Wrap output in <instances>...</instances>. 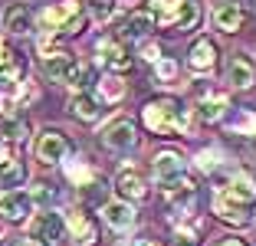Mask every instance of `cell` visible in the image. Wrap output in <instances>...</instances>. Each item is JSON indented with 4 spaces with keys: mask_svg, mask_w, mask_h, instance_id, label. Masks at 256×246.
I'll list each match as a JSON object with an SVG mask.
<instances>
[{
    "mask_svg": "<svg viewBox=\"0 0 256 246\" xmlns=\"http://www.w3.org/2000/svg\"><path fill=\"white\" fill-rule=\"evenodd\" d=\"M142 118L154 134H184L190 128L188 108H181L174 98H154V102H148Z\"/></svg>",
    "mask_w": 256,
    "mask_h": 246,
    "instance_id": "1",
    "label": "cell"
},
{
    "mask_svg": "<svg viewBox=\"0 0 256 246\" xmlns=\"http://www.w3.org/2000/svg\"><path fill=\"white\" fill-rule=\"evenodd\" d=\"M36 23L46 36H76L86 26V14L79 7V0H62V4L46 7L36 16Z\"/></svg>",
    "mask_w": 256,
    "mask_h": 246,
    "instance_id": "2",
    "label": "cell"
},
{
    "mask_svg": "<svg viewBox=\"0 0 256 246\" xmlns=\"http://www.w3.org/2000/svg\"><path fill=\"white\" fill-rule=\"evenodd\" d=\"M43 50V72L50 76L53 82H66V86H79V76H82V66L72 60V52H62V50H53L50 40L40 43Z\"/></svg>",
    "mask_w": 256,
    "mask_h": 246,
    "instance_id": "3",
    "label": "cell"
},
{
    "mask_svg": "<svg viewBox=\"0 0 256 246\" xmlns=\"http://www.w3.org/2000/svg\"><path fill=\"white\" fill-rule=\"evenodd\" d=\"M30 214H33L30 190L14 187V190H4V194H0V216H4V220H10V224H23Z\"/></svg>",
    "mask_w": 256,
    "mask_h": 246,
    "instance_id": "4",
    "label": "cell"
},
{
    "mask_svg": "<svg viewBox=\"0 0 256 246\" xmlns=\"http://www.w3.org/2000/svg\"><path fill=\"white\" fill-rule=\"evenodd\" d=\"M69 151H72V144H69V138L62 132H43L36 138V158L43 164H60V161H66L69 158Z\"/></svg>",
    "mask_w": 256,
    "mask_h": 246,
    "instance_id": "5",
    "label": "cell"
},
{
    "mask_svg": "<svg viewBox=\"0 0 256 246\" xmlns=\"http://www.w3.org/2000/svg\"><path fill=\"white\" fill-rule=\"evenodd\" d=\"M102 142H106V148H112V151H132V148L138 144L135 122H128V118L108 122L106 132H102Z\"/></svg>",
    "mask_w": 256,
    "mask_h": 246,
    "instance_id": "6",
    "label": "cell"
},
{
    "mask_svg": "<svg viewBox=\"0 0 256 246\" xmlns=\"http://www.w3.org/2000/svg\"><path fill=\"white\" fill-rule=\"evenodd\" d=\"M62 224H66V233L76 246H96L98 230H96V224H92V216H86L82 210H69V214L62 216Z\"/></svg>",
    "mask_w": 256,
    "mask_h": 246,
    "instance_id": "7",
    "label": "cell"
},
{
    "mask_svg": "<svg viewBox=\"0 0 256 246\" xmlns=\"http://www.w3.org/2000/svg\"><path fill=\"white\" fill-rule=\"evenodd\" d=\"M115 194H118V200H142L144 194H148V187H144V178L135 171V168H122L118 174H115Z\"/></svg>",
    "mask_w": 256,
    "mask_h": 246,
    "instance_id": "8",
    "label": "cell"
},
{
    "mask_svg": "<svg viewBox=\"0 0 256 246\" xmlns=\"http://www.w3.org/2000/svg\"><path fill=\"white\" fill-rule=\"evenodd\" d=\"M98 62L106 69H112V72H125V69L132 66V56H128L125 43H118V40H102V43H98Z\"/></svg>",
    "mask_w": 256,
    "mask_h": 246,
    "instance_id": "9",
    "label": "cell"
},
{
    "mask_svg": "<svg viewBox=\"0 0 256 246\" xmlns=\"http://www.w3.org/2000/svg\"><path fill=\"white\" fill-rule=\"evenodd\" d=\"M226 79H230L234 89H253L256 66H253V60H250L246 52H236L234 60H230V66H226Z\"/></svg>",
    "mask_w": 256,
    "mask_h": 246,
    "instance_id": "10",
    "label": "cell"
},
{
    "mask_svg": "<svg viewBox=\"0 0 256 246\" xmlns=\"http://www.w3.org/2000/svg\"><path fill=\"white\" fill-rule=\"evenodd\" d=\"M23 82V62L14 50L0 52V89L4 92H16Z\"/></svg>",
    "mask_w": 256,
    "mask_h": 246,
    "instance_id": "11",
    "label": "cell"
},
{
    "mask_svg": "<svg viewBox=\"0 0 256 246\" xmlns=\"http://www.w3.org/2000/svg\"><path fill=\"white\" fill-rule=\"evenodd\" d=\"M154 178L161 180V187L171 184V180H178L184 174V158L178 154V151H161V154H154Z\"/></svg>",
    "mask_w": 256,
    "mask_h": 246,
    "instance_id": "12",
    "label": "cell"
},
{
    "mask_svg": "<svg viewBox=\"0 0 256 246\" xmlns=\"http://www.w3.org/2000/svg\"><path fill=\"white\" fill-rule=\"evenodd\" d=\"M220 194H226L230 200H236V204H243V207H250V204L256 200V180L250 178V174H234V178H230L224 187H220Z\"/></svg>",
    "mask_w": 256,
    "mask_h": 246,
    "instance_id": "13",
    "label": "cell"
},
{
    "mask_svg": "<svg viewBox=\"0 0 256 246\" xmlns=\"http://www.w3.org/2000/svg\"><path fill=\"white\" fill-rule=\"evenodd\" d=\"M190 69L194 72H210L214 66H217V46H214L210 36H200L194 46H190V56H188Z\"/></svg>",
    "mask_w": 256,
    "mask_h": 246,
    "instance_id": "14",
    "label": "cell"
},
{
    "mask_svg": "<svg viewBox=\"0 0 256 246\" xmlns=\"http://www.w3.org/2000/svg\"><path fill=\"white\" fill-rule=\"evenodd\" d=\"M62 230H66V224H62V216L53 214V210H43V214L33 220V236L43 240V243H60Z\"/></svg>",
    "mask_w": 256,
    "mask_h": 246,
    "instance_id": "15",
    "label": "cell"
},
{
    "mask_svg": "<svg viewBox=\"0 0 256 246\" xmlns=\"http://www.w3.org/2000/svg\"><path fill=\"white\" fill-rule=\"evenodd\" d=\"M102 216H106V224L112 230H128V226H135V207L128 200H108L102 207Z\"/></svg>",
    "mask_w": 256,
    "mask_h": 246,
    "instance_id": "16",
    "label": "cell"
},
{
    "mask_svg": "<svg viewBox=\"0 0 256 246\" xmlns=\"http://www.w3.org/2000/svg\"><path fill=\"white\" fill-rule=\"evenodd\" d=\"M164 197H168V204H171V207L184 210V207H190V204H194L197 187H194V180H190V178H184V174H181L178 180L164 184Z\"/></svg>",
    "mask_w": 256,
    "mask_h": 246,
    "instance_id": "17",
    "label": "cell"
},
{
    "mask_svg": "<svg viewBox=\"0 0 256 246\" xmlns=\"http://www.w3.org/2000/svg\"><path fill=\"white\" fill-rule=\"evenodd\" d=\"M243 20H246V14H243L240 4H220V7L214 10V26H217L220 33H236L243 26Z\"/></svg>",
    "mask_w": 256,
    "mask_h": 246,
    "instance_id": "18",
    "label": "cell"
},
{
    "mask_svg": "<svg viewBox=\"0 0 256 246\" xmlns=\"http://www.w3.org/2000/svg\"><path fill=\"white\" fill-rule=\"evenodd\" d=\"M69 115H72L76 122H96L98 115H102V108H98V102L89 92H76V96L69 98Z\"/></svg>",
    "mask_w": 256,
    "mask_h": 246,
    "instance_id": "19",
    "label": "cell"
},
{
    "mask_svg": "<svg viewBox=\"0 0 256 246\" xmlns=\"http://www.w3.org/2000/svg\"><path fill=\"white\" fill-rule=\"evenodd\" d=\"M214 214L220 216V220H226V224H246L250 216H246V207L243 204H236V200H230L226 194H220L217 190V197H214Z\"/></svg>",
    "mask_w": 256,
    "mask_h": 246,
    "instance_id": "20",
    "label": "cell"
},
{
    "mask_svg": "<svg viewBox=\"0 0 256 246\" xmlns=\"http://www.w3.org/2000/svg\"><path fill=\"white\" fill-rule=\"evenodd\" d=\"M30 26H33L30 10L23 7V4H10L7 14H4V30L14 33V36H23V33H30Z\"/></svg>",
    "mask_w": 256,
    "mask_h": 246,
    "instance_id": "21",
    "label": "cell"
},
{
    "mask_svg": "<svg viewBox=\"0 0 256 246\" xmlns=\"http://www.w3.org/2000/svg\"><path fill=\"white\" fill-rule=\"evenodd\" d=\"M226 96H220V92H207L204 98H197V118L200 122H220L226 112Z\"/></svg>",
    "mask_w": 256,
    "mask_h": 246,
    "instance_id": "22",
    "label": "cell"
},
{
    "mask_svg": "<svg viewBox=\"0 0 256 246\" xmlns=\"http://www.w3.org/2000/svg\"><path fill=\"white\" fill-rule=\"evenodd\" d=\"M151 30H154V14H151V10H135V14L125 20V26H122L125 40H144Z\"/></svg>",
    "mask_w": 256,
    "mask_h": 246,
    "instance_id": "23",
    "label": "cell"
},
{
    "mask_svg": "<svg viewBox=\"0 0 256 246\" xmlns=\"http://www.w3.org/2000/svg\"><path fill=\"white\" fill-rule=\"evenodd\" d=\"M197 23H200V4L197 0H181V7H178V14L171 20V30L184 33V30H194Z\"/></svg>",
    "mask_w": 256,
    "mask_h": 246,
    "instance_id": "24",
    "label": "cell"
},
{
    "mask_svg": "<svg viewBox=\"0 0 256 246\" xmlns=\"http://www.w3.org/2000/svg\"><path fill=\"white\" fill-rule=\"evenodd\" d=\"M23 178H26V168H23L16 158H10V161L0 164V187L14 190V187H20V184H23Z\"/></svg>",
    "mask_w": 256,
    "mask_h": 246,
    "instance_id": "25",
    "label": "cell"
},
{
    "mask_svg": "<svg viewBox=\"0 0 256 246\" xmlns=\"http://www.w3.org/2000/svg\"><path fill=\"white\" fill-rule=\"evenodd\" d=\"M30 132V125L20 118V115H0V138H7V142H20L23 134Z\"/></svg>",
    "mask_w": 256,
    "mask_h": 246,
    "instance_id": "26",
    "label": "cell"
},
{
    "mask_svg": "<svg viewBox=\"0 0 256 246\" xmlns=\"http://www.w3.org/2000/svg\"><path fill=\"white\" fill-rule=\"evenodd\" d=\"M178 7H181V0H151V14H154V23H161V26H171L174 14H178Z\"/></svg>",
    "mask_w": 256,
    "mask_h": 246,
    "instance_id": "27",
    "label": "cell"
},
{
    "mask_svg": "<svg viewBox=\"0 0 256 246\" xmlns=\"http://www.w3.org/2000/svg\"><path fill=\"white\" fill-rule=\"evenodd\" d=\"M98 96L106 98V102H118L122 96H125V86H122L115 76H108V79H102L98 82Z\"/></svg>",
    "mask_w": 256,
    "mask_h": 246,
    "instance_id": "28",
    "label": "cell"
},
{
    "mask_svg": "<svg viewBox=\"0 0 256 246\" xmlns=\"http://www.w3.org/2000/svg\"><path fill=\"white\" fill-rule=\"evenodd\" d=\"M154 76H158V82H174L178 79V62L174 60H158L154 62Z\"/></svg>",
    "mask_w": 256,
    "mask_h": 246,
    "instance_id": "29",
    "label": "cell"
},
{
    "mask_svg": "<svg viewBox=\"0 0 256 246\" xmlns=\"http://www.w3.org/2000/svg\"><path fill=\"white\" fill-rule=\"evenodd\" d=\"M89 10L96 20H108L115 14V0H89Z\"/></svg>",
    "mask_w": 256,
    "mask_h": 246,
    "instance_id": "30",
    "label": "cell"
},
{
    "mask_svg": "<svg viewBox=\"0 0 256 246\" xmlns=\"http://www.w3.org/2000/svg\"><path fill=\"white\" fill-rule=\"evenodd\" d=\"M30 197H33V207H36V204H53L56 200V190L50 184H36L30 190Z\"/></svg>",
    "mask_w": 256,
    "mask_h": 246,
    "instance_id": "31",
    "label": "cell"
},
{
    "mask_svg": "<svg viewBox=\"0 0 256 246\" xmlns=\"http://www.w3.org/2000/svg\"><path fill=\"white\" fill-rule=\"evenodd\" d=\"M66 174H69V178H72L79 187H82L86 180H92V171L86 168V164H82V168H79V164H66Z\"/></svg>",
    "mask_w": 256,
    "mask_h": 246,
    "instance_id": "32",
    "label": "cell"
},
{
    "mask_svg": "<svg viewBox=\"0 0 256 246\" xmlns=\"http://www.w3.org/2000/svg\"><path fill=\"white\" fill-rule=\"evenodd\" d=\"M197 164H200L204 171H210L214 164H217V151H200V154H197Z\"/></svg>",
    "mask_w": 256,
    "mask_h": 246,
    "instance_id": "33",
    "label": "cell"
},
{
    "mask_svg": "<svg viewBox=\"0 0 256 246\" xmlns=\"http://www.w3.org/2000/svg\"><path fill=\"white\" fill-rule=\"evenodd\" d=\"M10 158H14V148H10V142H7V138H0V164H4V161H10Z\"/></svg>",
    "mask_w": 256,
    "mask_h": 246,
    "instance_id": "34",
    "label": "cell"
},
{
    "mask_svg": "<svg viewBox=\"0 0 256 246\" xmlns=\"http://www.w3.org/2000/svg\"><path fill=\"white\" fill-rule=\"evenodd\" d=\"M144 60L158 62V60H161V50H158V46H154V43H148V46H144Z\"/></svg>",
    "mask_w": 256,
    "mask_h": 246,
    "instance_id": "35",
    "label": "cell"
},
{
    "mask_svg": "<svg viewBox=\"0 0 256 246\" xmlns=\"http://www.w3.org/2000/svg\"><path fill=\"white\" fill-rule=\"evenodd\" d=\"M135 246H161L158 240H135Z\"/></svg>",
    "mask_w": 256,
    "mask_h": 246,
    "instance_id": "36",
    "label": "cell"
},
{
    "mask_svg": "<svg viewBox=\"0 0 256 246\" xmlns=\"http://www.w3.org/2000/svg\"><path fill=\"white\" fill-rule=\"evenodd\" d=\"M220 246H243V243H240V240H224Z\"/></svg>",
    "mask_w": 256,
    "mask_h": 246,
    "instance_id": "37",
    "label": "cell"
},
{
    "mask_svg": "<svg viewBox=\"0 0 256 246\" xmlns=\"http://www.w3.org/2000/svg\"><path fill=\"white\" fill-rule=\"evenodd\" d=\"M16 246H43V243H36V240H23V243H16Z\"/></svg>",
    "mask_w": 256,
    "mask_h": 246,
    "instance_id": "38",
    "label": "cell"
},
{
    "mask_svg": "<svg viewBox=\"0 0 256 246\" xmlns=\"http://www.w3.org/2000/svg\"><path fill=\"white\" fill-rule=\"evenodd\" d=\"M0 108H4V105H0Z\"/></svg>",
    "mask_w": 256,
    "mask_h": 246,
    "instance_id": "39",
    "label": "cell"
},
{
    "mask_svg": "<svg viewBox=\"0 0 256 246\" xmlns=\"http://www.w3.org/2000/svg\"><path fill=\"white\" fill-rule=\"evenodd\" d=\"M0 246H4V243H0Z\"/></svg>",
    "mask_w": 256,
    "mask_h": 246,
    "instance_id": "40",
    "label": "cell"
}]
</instances>
